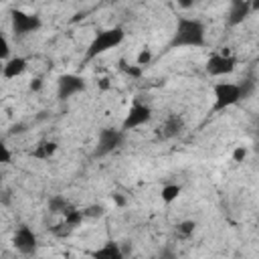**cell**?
<instances>
[{"mask_svg": "<svg viewBox=\"0 0 259 259\" xmlns=\"http://www.w3.org/2000/svg\"><path fill=\"white\" fill-rule=\"evenodd\" d=\"M204 42H206V28H204L202 20L180 16L168 47L170 49H178V47H204Z\"/></svg>", "mask_w": 259, "mask_h": 259, "instance_id": "1", "label": "cell"}, {"mask_svg": "<svg viewBox=\"0 0 259 259\" xmlns=\"http://www.w3.org/2000/svg\"><path fill=\"white\" fill-rule=\"evenodd\" d=\"M125 38V32L121 26H111V28H105V30H99L93 40L89 42V47L85 49V61H93L97 59L99 55L115 49L117 45H121Z\"/></svg>", "mask_w": 259, "mask_h": 259, "instance_id": "2", "label": "cell"}, {"mask_svg": "<svg viewBox=\"0 0 259 259\" xmlns=\"http://www.w3.org/2000/svg\"><path fill=\"white\" fill-rule=\"evenodd\" d=\"M212 111H225L233 105H237L243 99V89L239 83H231V81H219L212 87Z\"/></svg>", "mask_w": 259, "mask_h": 259, "instance_id": "3", "label": "cell"}, {"mask_svg": "<svg viewBox=\"0 0 259 259\" xmlns=\"http://www.w3.org/2000/svg\"><path fill=\"white\" fill-rule=\"evenodd\" d=\"M10 24H12V32H14L16 36H26V34H30V32H36L42 22H40V16L28 14V12L16 8V10H12V14H10Z\"/></svg>", "mask_w": 259, "mask_h": 259, "instance_id": "4", "label": "cell"}, {"mask_svg": "<svg viewBox=\"0 0 259 259\" xmlns=\"http://www.w3.org/2000/svg\"><path fill=\"white\" fill-rule=\"evenodd\" d=\"M235 69H237V59L231 53H214L208 57L204 65V71L210 77H225V75L235 73Z\"/></svg>", "mask_w": 259, "mask_h": 259, "instance_id": "5", "label": "cell"}, {"mask_svg": "<svg viewBox=\"0 0 259 259\" xmlns=\"http://www.w3.org/2000/svg\"><path fill=\"white\" fill-rule=\"evenodd\" d=\"M123 134L125 132H121V127L119 130H115V127H103V130H99V134H97V146H95V156L103 158V156L111 154L113 150H117L121 146V142H123Z\"/></svg>", "mask_w": 259, "mask_h": 259, "instance_id": "6", "label": "cell"}, {"mask_svg": "<svg viewBox=\"0 0 259 259\" xmlns=\"http://www.w3.org/2000/svg\"><path fill=\"white\" fill-rule=\"evenodd\" d=\"M12 245H14V249H16L20 255L30 257V255H34L36 249H38L36 233H34L28 225H20V227L14 231V235H12Z\"/></svg>", "mask_w": 259, "mask_h": 259, "instance_id": "7", "label": "cell"}, {"mask_svg": "<svg viewBox=\"0 0 259 259\" xmlns=\"http://www.w3.org/2000/svg\"><path fill=\"white\" fill-rule=\"evenodd\" d=\"M152 119V107L142 103V101H134L121 121V132H130V130H136L140 125H146L148 121Z\"/></svg>", "mask_w": 259, "mask_h": 259, "instance_id": "8", "label": "cell"}, {"mask_svg": "<svg viewBox=\"0 0 259 259\" xmlns=\"http://www.w3.org/2000/svg\"><path fill=\"white\" fill-rule=\"evenodd\" d=\"M83 91H85V79L75 73H65L57 79V97L61 101H65L77 93H83Z\"/></svg>", "mask_w": 259, "mask_h": 259, "instance_id": "9", "label": "cell"}, {"mask_svg": "<svg viewBox=\"0 0 259 259\" xmlns=\"http://www.w3.org/2000/svg\"><path fill=\"white\" fill-rule=\"evenodd\" d=\"M182 132H184V119L178 113H168L164 117V121L160 123V127L156 130L158 138H162V140H172V138L180 136Z\"/></svg>", "mask_w": 259, "mask_h": 259, "instance_id": "10", "label": "cell"}, {"mask_svg": "<svg viewBox=\"0 0 259 259\" xmlns=\"http://www.w3.org/2000/svg\"><path fill=\"white\" fill-rule=\"evenodd\" d=\"M251 2L247 0H233L229 4V14H227V24L229 26H237L241 22H245L251 14Z\"/></svg>", "mask_w": 259, "mask_h": 259, "instance_id": "11", "label": "cell"}, {"mask_svg": "<svg viewBox=\"0 0 259 259\" xmlns=\"http://www.w3.org/2000/svg\"><path fill=\"white\" fill-rule=\"evenodd\" d=\"M91 259H123V251L119 247V243L115 241H105L101 247L89 251Z\"/></svg>", "mask_w": 259, "mask_h": 259, "instance_id": "12", "label": "cell"}, {"mask_svg": "<svg viewBox=\"0 0 259 259\" xmlns=\"http://www.w3.org/2000/svg\"><path fill=\"white\" fill-rule=\"evenodd\" d=\"M26 67H28V61L24 57H10L2 65V77L4 79H16L26 71Z\"/></svg>", "mask_w": 259, "mask_h": 259, "instance_id": "13", "label": "cell"}, {"mask_svg": "<svg viewBox=\"0 0 259 259\" xmlns=\"http://www.w3.org/2000/svg\"><path fill=\"white\" fill-rule=\"evenodd\" d=\"M57 148H59L57 142H53V140H40V142L34 146V150L30 152V156L36 158V160H49V158L55 156Z\"/></svg>", "mask_w": 259, "mask_h": 259, "instance_id": "14", "label": "cell"}, {"mask_svg": "<svg viewBox=\"0 0 259 259\" xmlns=\"http://www.w3.org/2000/svg\"><path fill=\"white\" fill-rule=\"evenodd\" d=\"M71 208H73L71 202H69L65 196H61V194H53V196L49 198V210H51L53 214H63V217H65Z\"/></svg>", "mask_w": 259, "mask_h": 259, "instance_id": "15", "label": "cell"}, {"mask_svg": "<svg viewBox=\"0 0 259 259\" xmlns=\"http://www.w3.org/2000/svg\"><path fill=\"white\" fill-rule=\"evenodd\" d=\"M182 192V186L180 184H164L162 190H160V198L164 204H172Z\"/></svg>", "mask_w": 259, "mask_h": 259, "instance_id": "16", "label": "cell"}, {"mask_svg": "<svg viewBox=\"0 0 259 259\" xmlns=\"http://www.w3.org/2000/svg\"><path fill=\"white\" fill-rule=\"evenodd\" d=\"M83 219H85V214H83V210H79V208H71L65 217H63V223L67 225V227H71V229H77L81 223H83Z\"/></svg>", "mask_w": 259, "mask_h": 259, "instance_id": "17", "label": "cell"}, {"mask_svg": "<svg viewBox=\"0 0 259 259\" xmlns=\"http://www.w3.org/2000/svg\"><path fill=\"white\" fill-rule=\"evenodd\" d=\"M194 231H196V223L190 221V219H186V221H182V223L176 225V235L180 239H190L194 235Z\"/></svg>", "mask_w": 259, "mask_h": 259, "instance_id": "18", "label": "cell"}, {"mask_svg": "<svg viewBox=\"0 0 259 259\" xmlns=\"http://www.w3.org/2000/svg\"><path fill=\"white\" fill-rule=\"evenodd\" d=\"M119 71H123L127 77H134V79H140L144 73V69L140 65H130L125 59H119Z\"/></svg>", "mask_w": 259, "mask_h": 259, "instance_id": "19", "label": "cell"}, {"mask_svg": "<svg viewBox=\"0 0 259 259\" xmlns=\"http://www.w3.org/2000/svg\"><path fill=\"white\" fill-rule=\"evenodd\" d=\"M85 219H99L105 214V206L103 204H89L87 208H83Z\"/></svg>", "mask_w": 259, "mask_h": 259, "instance_id": "20", "label": "cell"}, {"mask_svg": "<svg viewBox=\"0 0 259 259\" xmlns=\"http://www.w3.org/2000/svg\"><path fill=\"white\" fill-rule=\"evenodd\" d=\"M0 59H2L4 63L10 59V42H8V38H6L4 32L0 34Z\"/></svg>", "mask_w": 259, "mask_h": 259, "instance_id": "21", "label": "cell"}, {"mask_svg": "<svg viewBox=\"0 0 259 259\" xmlns=\"http://www.w3.org/2000/svg\"><path fill=\"white\" fill-rule=\"evenodd\" d=\"M152 63V51L148 49V47H144L142 51H140V55H138V59H136V65H140L142 69L146 67V65H150Z\"/></svg>", "mask_w": 259, "mask_h": 259, "instance_id": "22", "label": "cell"}, {"mask_svg": "<svg viewBox=\"0 0 259 259\" xmlns=\"http://www.w3.org/2000/svg\"><path fill=\"white\" fill-rule=\"evenodd\" d=\"M247 154H249V150H247L245 146H237V148L233 150V162H243V160L247 158Z\"/></svg>", "mask_w": 259, "mask_h": 259, "instance_id": "23", "label": "cell"}, {"mask_svg": "<svg viewBox=\"0 0 259 259\" xmlns=\"http://www.w3.org/2000/svg\"><path fill=\"white\" fill-rule=\"evenodd\" d=\"M0 162L2 164H10L12 162V152L6 144H0Z\"/></svg>", "mask_w": 259, "mask_h": 259, "instance_id": "24", "label": "cell"}, {"mask_svg": "<svg viewBox=\"0 0 259 259\" xmlns=\"http://www.w3.org/2000/svg\"><path fill=\"white\" fill-rule=\"evenodd\" d=\"M158 259H178V255H176V251H174L172 247H164V249L160 251Z\"/></svg>", "mask_w": 259, "mask_h": 259, "instance_id": "25", "label": "cell"}, {"mask_svg": "<svg viewBox=\"0 0 259 259\" xmlns=\"http://www.w3.org/2000/svg\"><path fill=\"white\" fill-rule=\"evenodd\" d=\"M28 87H30V91H34V93H36V91H40V89H42V79H40V77H34V79L30 81V85H28Z\"/></svg>", "mask_w": 259, "mask_h": 259, "instance_id": "26", "label": "cell"}, {"mask_svg": "<svg viewBox=\"0 0 259 259\" xmlns=\"http://www.w3.org/2000/svg\"><path fill=\"white\" fill-rule=\"evenodd\" d=\"M113 200H115V204H119V206H121V204H125V200H123L119 194H113Z\"/></svg>", "mask_w": 259, "mask_h": 259, "instance_id": "27", "label": "cell"}, {"mask_svg": "<svg viewBox=\"0 0 259 259\" xmlns=\"http://www.w3.org/2000/svg\"><path fill=\"white\" fill-rule=\"evenodd\" d=\"M99 85H101V89H107V87H109V83H107V79H101V83H99Z\"/></svg>", "mask_w": 259, "mask_h": 259, "instance_id": "28", "label": "cell"}, {"mask_svg": "<svg viewBox=\"0 0 259 259\" xmlns=\"http://www.w3.org/2000/svg\"><path fill=\"white\" fill-rule=\"evenodd\" d=\"M251 10H259V2H253L251 4Z\"/></svg>", "mask_w": 259, "mask_h": 259, "instance_id": "29", "label": "cell"}, {"mask_svg": "<svg viewBox=\"0 0 259 259\" xmlns=\"http://www.w3.org/2000/svg\"><path fill=\"white\" fill-rule=\"evenodd\" d=\"M257 138H259V127H257Z\"/></svg>", "mask_w": 259, "mask_h": 259, "instance_id": "30", "label": "cell"}, {"mask_svg": "<svg viewBox=\"0 0 259 259\" xmlns=\"http://www.w3.org/2000/svg\"><path fill=\"white\" fill-rule=\"evenodd\" d=\"M257 227H259V219H257Z\"/></svg>", "mask_w": 259, "mask_h": 259, "instance_id": "31", "label": "cell"}, {"mask_svg": "<svg viewBox=\"0 0 259 259\" xmlns=\"http://www.w3.org/2000/svg\"><path fill=\"white\" fill-rule=\"evenodd\" d=\"M67 259H69V257H67Z\"/></svg>", "mask_w": 259, "mask_h": 259, "instance_id": "32", "label": "cell"}]
</instances>
